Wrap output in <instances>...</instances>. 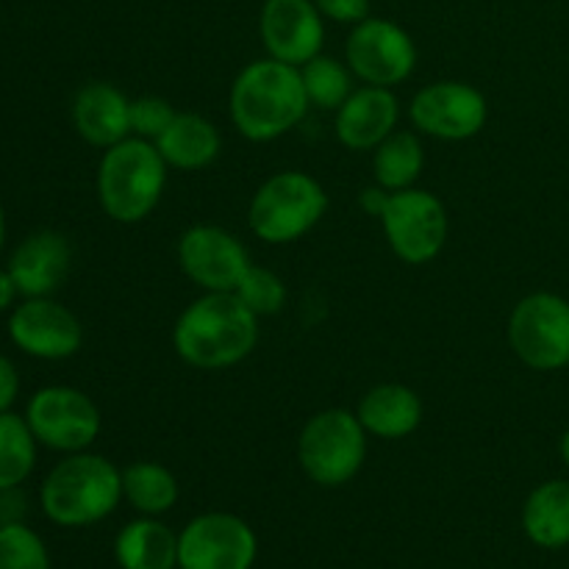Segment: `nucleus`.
<instances>
[{
	"label": "nucleus",
	"instance_id": "f257e3e1",
	"mask_svg": "<svg viewBox=\"0 0 569 569\" xmlns=\"http://www.w3.org/2000/svg\"><path fill=\"white\" fill-rule=\"evenodd\" d=\"M259 342V317L233 292H206L178 315L172 345L194 370H228Z\"/></svg>",
	"mask_w": 569,
	"mask_h": 569
},
{
	"label": "nucleus",
	"instance_id": "f03ea898",
	"mask_svg": "<svg viewBox=\"0 0 569 569\" xmlns=\"http://www.w3.org/2000/svg\"><path fill=\"white\" fill-rule=\"evenodd\" d=\"M309 106L300 67L283 64L270 56L242 67L228 94L233 128L250 142L281 139L298 128Z\"/></svg>",
	"mask_w": 569,
	"mask_h": 569
},
{
	"label": "nucleus",
	"instance_id": "7ed1b4c3",
	"mask_svg": "<svg viewBox=\"0 0 569 569\" xmlns=\"http://www.w3.org/2000/svg\"><path fill=\"white\" fill-rule=\"evenodd\" d=\"M122 500V470L106 456L70 453L44 476L39 506L53 526L87 528L103 522Z\"/></svg>",
	"mask_w": 569,
	"mask_h": 569
},
{
	"label": "nucleus",
	"instance_id": "20e7f679",
	"mask_svg": "<svg viewBox=\"0 0 569 569\" xmlns=\"http://www.w3.org/2000/svg\"><path fill=\"white\" fill-rule=\"evenodd\" d=\"M167 161L156 142L128 137L103 150L98 164V200L106 217L122 226L148 220L167 187Z\"/></svg>",
	"mask_w": 569,
	"mask_h": 569
},
{
	"label": "nucleus",
	"instance_id": "39448f33",
	"mask_svg": "<svg viewBox=\"0 0 569 569\" xmlns=\"http://www.w3.org/2000/svg\"><path fill=\"white\" fill-rule=\"evenodd\" d=\"M326 211L328 194L315 176L283 170L256 189L248 206V226L261 242L289 244L315 231Z\"/></svg>",
	"mask_w": 569,
	"mask_h": 569
},
{
	"label": "nucleus",
	"instance_id": "423d86ee",
	"mask_svg": "<svg viewBox=\"0 0 569 569\" xmlns=\"http://www.w3.org/2000/svg\"><path fill=\"white\" fill-rule=\"evenodd\" d=\"M367 437L353 411H317L298 437L300 470L320 487H345L365 467Z\"/></svg>",
	"mask_w": 569,
	"mask_h": 569
},
{
	"label": "nucleus",
	"instance_id": "0eeeda50",
	"mask_svg": "<svg viewBox=\"0 0 569 569\" xmlns=\"http://www.w3.org/2000/svg\"><path fill=\"white\" fill-rule=\"evenodd\" d=\"M509 345L517 359L537 372L569 367V300L556 292L526 295L511 309Z\"/></svg>",
	"mask_w": 569,
	"mask_h": 569
},
{
	"label": "nucleus",
	"instance_id": "6e6552de",
	"mask_svg": "<svg viewBox=\"0 0 569 569\" xmlns=\"http://www.w3.org/2000/svg\"><path fill=\"white\" fill-rule=\"evenodd\" d=\"M378 220L392 253L406 264H431L448 242V209L428 189L389 192Z\"/></svg>",
	"mask_w": 569,
	"mask_h": 569
},
{
	"label": "nucleus",
	"instance_id": "1a4fd4ad",
	"mask_svg": "<svg viewBox=\"0 0 569 569\" xmlns=\"http://www.w3.org/2000/svg\"><path fill=\"white\" fill-rule=\"evenodd\" d=\"M26 422L37 442L56 453H81L100 437V409L87 392L76 387H42L26 406Z\"/></svg>",
	"mask_w": 569,
	"mask_h": 569
},
{
	"label": "nucleus",
	"instance_id": "9d476101",
	"mask_svg": "<svg viewBox=\"0 0 569 569\" xmlns=\"http://www.w3.org/2000/svg\"><path fill=\"white\" fill-rule=\"evenodd\" d=\"M345 61L359 81L392 89L415 72L417 44L398 22L387 17H367L353 26L345 42Z\"/></svg>",
	"mask_w": 569,
	"mask_h": 569
},
{
	"label": "nucleus",
	"instance_id": "9b49d317",
	"mask_svg": "<svg viewBox=\"0 0 569 569\" xmlns=\"http://www.w3.org/2000/svg\"><path fill=\"white\" fill-rule=\"evenodd\" d=\"M259 539L253 528L228 511H206L178 533L181 569H253Z\"/></svg>",
	"mask_w": 569,
	"mask_h": 569
},
{
	"label": "nucleus",
	"instance_id": "f8f14e48",
	"mask_svg": "<svg viewBox=\"0 0 569 569\" xmlns=\"http://www.w3.org/2000/svg\"><path fill=\"white\" fill-rule=\"evenodd\" d=\"M409 117L420 133L445 142H465L489 120L487 94L465 81H437L411 98Z\"/></svg>",
	"mask_w": 569,
	"mask_h": 569
},
{
	"label": "nucleus",
	"instance_id": "ddd939ff",
	"mask_svg": "<svg viewBox=\"0 0 569 569\" xmlns=\"http://www.w3.org/2000/svg\"><path fill=\"white\" fill-rule=\"evenodd\" d=\"M178 264L203 292H233L250 267L248 248L220 226H192L178 239Z\"/></svg>",
	"mask_w": 569,
	"mask_h": 569
},
{
	"label": "nucleus",
	"instance_id": "4468645a",
	"mask_svg": "<svg viewBox=\"0 0 569 569\" xmlns=\"http://www.w3.org/2000/svg\"><path fill=\"white\" fill-rule=\"evenodd\" d=\"M9 339L31 359L64 361L81 350L83 326L53 298H22L9 315Z\"/></svg>",
	"mask_w": 569,
	"mask_h": 569
},
{
	"label": "nucleus",
	"instance_id": "2eb2a0df",
	"mask_svg": "<svg viewBox=\"0 0 569 569\" xmlns=\"http://www.w3.org/2000/svg\"><path fill=\"white\" fill-rule=\"evenodd\" d=\"M259 33L270 59L303 67L322 53L326 17L320 14L315 0H264Z\"/></svg>",
	"mask_w": 569,
	"mask_h": 569
},
{
	"label": "nucleus",
	"instance_id": "dca6fc26",
	"mask_svg": "<svg viewBox=\"0 0 569 569\" xmlns=\"http://www.w3.org/2000/svg\"><path fill=\"white\" fill-rule=\"evenodd\" d=\"M70 239L59 231H37L17 244L6 270L20 298H53L70 276Z\"/></svg>",
	"mask_w": 569,
	"mask_h": 569
},
{
	"label": "nucleus",
	"instance_id": "f3484780",
	"mask_svg": "<svg viewBox=\"0 0 569 569\" xmlns=\"http://www.w3.org/2000/svg\"><path fill=\"white\" fill-rule=\"evenodd\" d=\"M400 100L389 87L353 89L348 100L337 109L333 131L348 150H376L389 133L398 131Z\"/></svg>",
	"mask_w": 569,
	"mask_h": 569
},
{
	"label": "nucleus",
	"instance_id": "a211bd4d",
	"mask_svg": "<svg viewBox=\"0 0 569 569\" xmlns=\"http://www.w3.org/2000/svg\"><path fill=\"white\" fill-rule=\"evenodd\" d=\"M72 126L92 148H111L131 133V100L114 83L92 81L72 100Z\"/></svg>",
	"mask_w": 569,
	"mask_h": 569
},
{
	"label": "nucleus",
	"instance_id": "6ab92c4d",
	"mask_svg": "<svg viewBox=\"0 0 569 569\" xmlns=\"http://www.w3.org/2000/svg\"><path fill=\"white\" fill-rule=\"evenodd\" d=\"M356 417L370 437L406 439L420 428L422 400L403 383H378L359 400Z\"/></svg>",
	"mask_w": 569,
	"mask_h": 569
},
{
	"label": "nucleus",
	"instance_id": "aec40b11",
	"mask_svg": "<svg viewBox=\"0 0 569 569\" xmlns=\"http://www.w3.org/2000/svg\"><path fill=\"white\" fill-rule=\"evenodd\" d=\"M156 148L164 156L167 167L181 172H198L214 164L222 150V137L211 120L192 111H178L164 133L156 139Z\"/></svg>",
	"mask_w": 569,
	"mask_h": 569
},
{
	"label": "nucleus",
	"instance_id": "412c9836",
	"mask_svg": "<svg viewBox=\"0 0 569 569\" xmlns=\"http://www.w3.org/2000/svg\"><path fill=\"white\" fill-rule=\"evenodd\" d=\"M114 559L120 569H176L178 533L156 517H139L117 533Z\"/></svg>",
	"mask_w": 569,
	"mask_h": 569
},
{
	"label": "nucleus",
	"instance_id": "4be33fe9",
	"mask_svg": "<svg viewBox=\"0 0 569 569\" xmlns=\"http://www.w3.org/2000/svg\"><path fill=\"white\" fill-rule=\"evenodd\" d=\"M522 531L537 548L561 550L569 545V481H545L522 506Z\"/></svg>",
	"mask_w": 569,
	"mask_h": 569
},
{
	"label": "nucleus",
	"instance_id": "5701e85b",
	"mask_svg": "<svg viewBox=\"0 0 569 569\" xmlns=\"http://www.w3.org/2000/svg\"><path fill=\"white\" fill-rule=\"evenodd\" d=\"M178 478L159 461H133L122 470V498L142 517H161L178 503Z\"/></svg>",
	"mask_w": 569,
	"mask_h": 569
},
{
	"label": "nucleus",
	"instance_id": "b1692460",
	"mask_svg": "<svg viewBox=\"0 0 569 569\" xmlns=\"http://www.w3.org/2000/svg\"><path fill=\"white\" fill-rule=\"evenodd\" d=\"M426 167V148L415 131H395L383 139L372 156V176L387 192L411 189Z\"/></svg>",
	"mask_w": 569,
	"mask_h": 569
},
{
	"label": "nucleus",
	"instance_id": "393cba45",
	"mask_svg": "<svg viewBox=\"0 0 569 569\" xmlns=\"http://www.w3.org/2000/svg\"><path fill=\"white\" fill-rule=\"evenodd\" d=\"M37 437L28 428L26 417L14 411H0V492L17 489L31 478L37 467Z\"/></svg>",
	"mask_w": 569,
	"mask_h": 569
},
{
	"label": "nucleus",
	"instance_id": "a878e982",
	"mask_svg": "<svg viewBox=\"0 0 569 569\" xmlns=\"http://www.w3.org/2000/svg\"><path fill=\"white\" fill-rule=\"evenodd\" d=\"M300 78H303V89L309 94V103L322 111H337L345 100L353 94V72H350L348 61H337L331 56H315L300 67Z\"/></svg>",
	"mask_w": 569,
	"mask_h": 569
},
{
	"label": "nucleus",
	"instance_id": "bb28decb",
	"mask_svg": "<svg viewBox=\"0 0 569 569\" xmlns=\"http://www.w3.org/2000/svg\"><path fill=\"white\" fill-rule=\"evenodd\" d=\"M0 569H50L48 545L26 522L0 526Z\"/></svg>",
	"mask_w": 569,
	"mask_h": 569
},
{
	"label": "nucleus",
	"instance_id": "cd10ccee",
	"mask_svg": "<svg viewBox=\"0 0 569 569\" xmlns=\"http://www.w3.org/2000/svg\"><path fill=\"white\" fill-rule=\"evenodd\" d=\"M233 295H237L256 317H272L283 309V303H287V283L281 281V276L267 270V267L250 264L248 272L242 276V281L233 289Z\"/></svg>",
	"mask_w": 569,
	"mask_h": 569
},
{
	"label": "nucleus",
	"instance_id": "c85d7f7f",
	"mask_svg": "<svg viewBox=\"0 0 569 569\" xmlns=\"http://www.w3.org/2000/svg\"><path fill=\"white\" fill-rule=\"evenodd\" d=\"M176 114L178 111L172 109L170 100L159 98V94H144V98L131 100V133L156 142L170 128Z\"/></svg>",
	"mask_w": 569,
	"mask_h": 569
},
{
	"label": "nucleus",
	"instance_id": "c756f323",
	"mask_svg": "<svg viewBox=\"0 0 569 569\" xmlns=\"http://www.w3.org/2000/svg\"><path fill=\"white\" fill-rule=\"evenodd\" d=\"M320 14L342 26H359L370 17V0H315Z\"/></svg>",
	"mask_w": 569,
	"mask_h": 569
},
{
	"label": "nucleus",
	"instance_id": "7c9ffc66",
	"mask_svg": "<svg viewBox=\"0 0 569 569\" xmlns=\"http://www.w3.org/2000/svg\"><path fill=\"white\" fill-rule=\"evenodd\" d=\"M20 398V372L9 356L0 353V411H11Z\"/></svg>",
	"mask_w": 569,
	"mask_h": 569
},
{
	"label": "nucleus",
	"instance_id": "2f4dec72",
	"mask_svg": "<svg viewBox=\"0 0 569 569\" xmlns=\"http://www.w3.org/2000/svg\"><path fill=\"white\" fill-rule=\"evenodd\" d=\"M22 515H26V500H22L20 487L0 492V520L22 522Z\"/></svg>",
	"mask_w": 569,
	"mask_h": 569
},
{
	"label": "nucleus",
	"instance_id": "473e14b6",
	"mask_svg": "<svg viewBox=\"0 0 569 569\" xmlns=\"http://www.w3.org/2000/svg\"><path fill=\"white\" fill-rule=\"evenodd\" d=\"M387 198H389L387 189H381L378 183H372V187H367L365 192L359 194V203L370 217H381L383 206H387Z\"/></svg>",
	"mask_w": 569,
	"mask_h": 569
},
{
	"label": "nucleus",
	"instance_id": "72a5a7b5",
	"mask_svg": "<svg viewBox=\"0 0 569 569\" xmlns=\"http://www.w3.org/2000/svg\"><path fill=\"white\" fill-rule=\"evenodd\" d=\"M17 298H20V292H17L9 270H0V315H3V311H9L11 306H14Z\"/></svg>",
	"mask_w": 569,
	"mask_h": 569
},
{
	"label": "nucleus",
	"instance_id": "f704fd0d",
	"mask_svg": "<svg viewBox=\"0 0 569 569\" xmlns=\"http://www.w3.org/2000/svg\"><path fill=\"white\" fill-rule=\"evenodd\" d=\"M559 453H561V461L569 467V428L565 431V437H561L559 442Z\"/></svg>",
	"mask_w": 569,
	"mask_h": 569
},
{
	"label": "nucleus",
	"instance_id": "c9c22d12",
	"mask_svg": "<svg viewBox=\"0 0 569 569\" xmlns=\"http://www.w3.org/2000/svg\"><path fill=\"white\" fill-rule=\"evenodd\" d=\"M6 231H9V226H6V211H3V203H0V250H3L6 244Z\"/></svg>",
	"mask_w": 569,
	"mask_h": 569
},
{
	"label": "nucleus",
	"instance_id": "e433bc0d",
	"mask_svg": "<svg viewBox=\"0 0 569 569\" xmlns=\"http://www.w3.org/2000/svg\"><path fill=\"white\" fill-rule=\"evenodd\" d=\"M0 526H3V520H0Z\"/></svg>",
	"mask_w": 569,
	"mask_h": 569
},
{
	"label": "nucleus",
	"instance_id": "4c0bfd02",
	"mask_svg": "<svg viewBox=\"0 0 569 569\" xmlns=\"http://www.w3.org/2000/svg\"><path fill=\"white\" fill-rule=\"evenodd\" d=\"M176 569H181V567H176Z\"/></svg>",
	"mask_w": 569,
	"mask_h": 569
}]
</instances>
